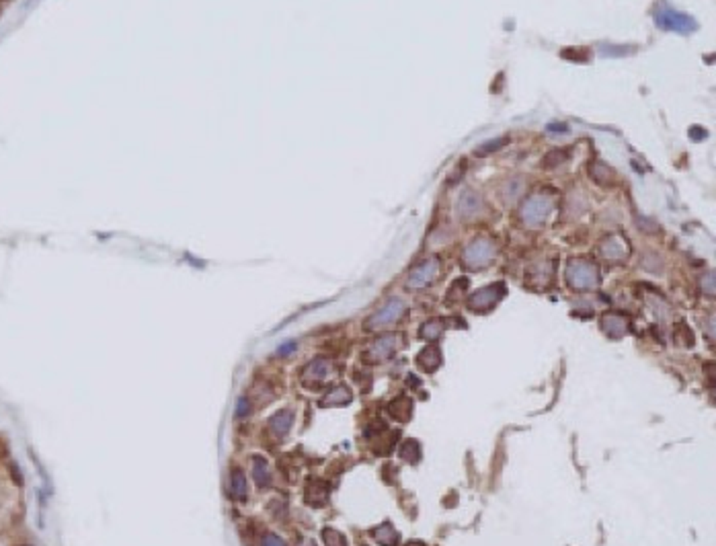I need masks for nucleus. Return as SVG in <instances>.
<instances>
[{"label": "nucleus", "instance_id": "nucleus-12", "mask_svg": "<svg viewBox=\"0 0 716 546\" xmlns=\"http://www.w3.org/2000/svg\"><path fill=\"white\" fill-rule=\"evenodd\" d=\"M413 398H408V396H399V398H394L390 405H388V413L394 417V419H399V421H403V424H406L408 419H410V415H413Z\"/></svg>", "mask_w": 716, "mask_h": 546}, {"label": "nucleus", "instance_id": "nucleus-3", "mask_svg": "<svg viewBox=\"0 0 716 546\" xmlns=\"http://www.w3.org/2000/svg\"><path fill=\"white\" fill-rule=\"evenodd\" d=\"M503 294H505L503 284H493V286L482 288L476 294H472L470 300H468V308L474 310V312H487V310H491L503 298Z\"/></svg>", "mask_w": 716, "mask_h": 546}, {"label": "nucleus", "instance_id": "nucleus-17", "mask_svg": "<svg viewBox=\"0 0 716 546\" xmlns=\"http://www.w3.org/2000/svg\"><path fill=\"white\" fill-rule=\"evenodd\" d=\"M601 255L606 259H622L624 255H628V246L624 243H616V239H608L601 244Z\"/></svg>", "mask_w": 716, "mask_h": 546}, {"label": "nucleus", "instance_id": "nucleus-9", "mask_svg": "<svg viewBox=\"0 0 716 546\" xmlns=\"http://www.w3.org/2000/svg\"><path fill=\"white\" fill-rule=\"evenodd\" d=\"M601 329L610 337L614 339H620L626 331H628V323L624 318L622 314H614V312H608L601 316Z\"/></svg>", "mask_w": 716, "mask_h": 546}, {"label": "nucleus", "instance_id": "nucleus-18", "mask_svg": "<svg viewBox=\"0 0 716 546\" xmlns=\"http://www.w3.org/2000/svg\"><path fill=\"white\" fill-rule=\"evenodd\" d=\"M399 456L405 460V462H419V458H421V448H419V442L417 440H406V442H403L401 444V448H399Z\"/></svg>", "mask_w": 716, "mask_h": 546}, {"label": "nucleus", "instance_id": "nucleus-15", "mask_svg": "<svg viewBox=\"0 0 716 546\" xmlns=\"http://www.w3.org/2000/svg\"><path fill=\"white\" fill-rule=\"evenodd\" d=\"M230 495H232V499H245L247 497V481H245V472L241 468L230 470Z\"/></svg>", "mask_w": 716, "mask_h": 546}, {"label": "nucleus", "instance_id": "nucleus-5", "mask_svg": "<svg viewBox=\"0 0 716 546\" xmlns=\"http://www.w3.org/2000/svg\"><path fill=\"white\" fill-rule=\"evenodd\" d=\"M403 345V337L401 335H384L380 339H375L372 347L368 349L366 358L372 362H382L386 358H390L399 347Z\"/></svg>", "mask_w": 716, "mask_h": 546}, {"label": "nucleus", "instance_id": "nucleus-25", "mask_svg": "<svg viewBox=\"0 0 716 546\" xmlns=\"http://www.w3.org/2000/svg\"><path fill=\"white\" fill-rule=\"evenodd\" d=\"M406 546H425V545H423V542H408Z\"/></svg>", "mask_w": 716, "mask_h": 546}, {"label": "nucleus", "instance_id": "nucleus-1", "mask_svg": "<svg viewBox=\"0 0 716 546\" xmlns=\"http://www.w3.org/2000/svg\"><path fill=\"white\" fill-rule=\"evenodd\" d=\"M566 281L577 288V290H589L593 286H597L599 281V272L597 267L589 263V261H583V259H573L566 267Z\"/></svg>", "mask_w": 716, "mask_h": 546}, {"label": "nucleus", "instance_id": "nucleus-16", "mask_svg": "<svg viewBox=\"0 0 716 546\" xmlns=\"http://www.w3.org/2000/svg\"><path fill=\"white\" fill-rule=\"evenodd\" d=\"M252 477L257 481V486H269L271 483V475H269V464L265 458L261 456H255V464H252Z\"/></svg>", "mask_w": 716, "mask_h": 546}, {"label": "nucleus", "instance_id": "nucleus-19", "mask_svg": "<svg viewBox=\"0 0 716 546\" xmlns=\"http://www.w3.org/2000/svg\"><path fill=\"white\" fill-rule=\"evenodd\" d=\"M663 15L669 17V23L663 25V27H667V29H678L682 31V33H687V29L694 27V23H692L687 17H684L682 13H663Z\"/></svg>", "mask_w": 716, "mask_h": 546}, {"label": "nucleus", "instance_id": "nucleus-10", "mask_svg": "<svg viewBox=\"0 0 716 546\" xmlns=\"http://www.w3.org/2000/svg\"><path fill=\"white\" fill-rule=\"evenodd\" d=\"M417 365L419 370L423 372H436L437 368L441 365V351L437 349L436 345H427L419 356H417Z\"/></svg>", "mask_w": 716, "mask_h": 546}, {"label": "nucleus", "instance_id": "nucleus-13", "mask_svg": "<svg viewBox=\"0 0 716 546\" xmlns=\"http://www.w3.org/2000/svg\"><path fill=\"white\" fill-rule=\"evenodd\" d=\"M351 398H353L351 391L345 384H341V386H335L329 395L320 400V407H345V405L351 402Z\"/></svg>", "mask_w": 716, "mask_h": 546}, {"label": "nucleus", "instance_id": "nucleus-14", "mask_svg": "<svg viewBox=\"0 0 716 546\" xmlns=\"http://www.w3.org/2000/svg\"><path fill=\"white\" fill-rule=\"evenodd\" d=\"M292 424H294L292 411H280V413H275V415L269 419V429H271L278 438H283V435H287Z\"/></svg>", "mask_w": 716, "mask_h": 546}, {"label": "nucleus", "instance_id": "nucleus-24", "mask_svg": "<svg viewBox=\"0 0 716 546\" xmlns=\"http://www.w3.org/2000/svg\"><path fill=\"white\" fill-rule=\"evenodd\" d=\"M294 347H296V343H285V345H281V347H280V356H285V354L294 351Z\"/></svg>", "mask_w": 716, "mask_h": 546}, {"label": "nucleus", "instance_id": "nucleus-11", "mask_svg": "<svg viewBox=\"0 0 716 546\" xmlns=\"http://www.w3.org/2000/svg\"><path fill=\"white\" fill-rule=\"evenodd\" d=\"M372 536H374V540L380 546H399V540H401L399 532H396L394 526L388 524V522H384V524H380L378 528H374V530H372Z\"/></svg>", "mask_w": 716, "mask_h": 546}, {"label": "nucleus", "instance_id": "nucleus-7", "mask_svg": "<svg viewBox=\"0 0 716 546\" xmlns=\"http://www.w3.org/2000/svg\"><path fill=\"white\" fill-rule=\"evenodd\" d=\"M437 267H439L437 259H427L425 263H421L419 267L413 270L410 277H408V286L410 288H423V286L431 284L437 275Z\"/></svg>", "mask_w": 716, "mask_h": 546}, {"label": "nucleus", "instance_id": "nucleus-6", "mask_svg": "<svg viewBox=\"0 0 716 546\" xmlns=\"http://www.w3.org/2000/svg\"><path fill=\"white\" fill-rule=\"evenodd\" d=\"M329 372H331V362L327 358H314L310 364L306 365V370H304V376H302L304 386L316 388L329 376Z\"/></svg>", "mask_w": 716, "mask_h": 546}, {"label": "nucleus", "instance_id": "nucleus-20", "mask_svg": "<svg viewBox=\"0 0 716 546\" xmlns=\"http://www.w3.org/2000/svg\"><path fill=\"white\" fill-rule=\"evenodd\" d=\"M445 329V323L441 318H434V321H427L423 327H421V337L427 339V341H436L439 339V335L443 333Z\"/></svg>", "mask_w": 716, "mask_h": 546}, {"label": "nucleus", "instance_id": "nucleus-23", "mask_svg": "<svg viewBox=\"0 0 716 546\" xmlns=\"http://www.w3.org/2000/svg\"><path fill=\"white\" fill-rule=\"evenodd\" d=\"M249 398H241V400H238V407H236V415H238V417H245V415H249Z\"/></svg>", "mask_w": 716, "mask_h": 546}, {"label": "nucleus", "instance_id": "nucleus-8", "mask_svg": "<svg viewBox=\"0 0 716 546\" xmlns=\"http://www.w3.org/2000/svg\"><path fill=\"white\" fill-rule=\"evenodd\" d=\"M329 501V485L324 481L312 479L306 485V503L310 507H322Z\"/></svg>", "mask_w": 716, "mask_h": 546}, {"label": "nucleus", "instance_id": "nucleus-4", "mask_svg": "<svg viewBox=\"0 0 716 546\" xmlns=\"http://www.w3.org/2000/svg\"><path fill=\"white\" fill-rule=\"evenodd\" d=\"M495 255V246L493 243L480 239V241H474L466 248L464 253V263H466L470 270H478V267H485Z\"/></svg>", "mask_w": 716, "mask_h": 546}, {"label": "nucleus", "instance_id": "nucleus-2", "mask_svg": "<svg viewBox=\"0 0 716 546\" xmlns=\"http://www.w3.org/2000/svg\"><path fill=\"white\" fill-rule=\"evenodd\" d=\"M405 310H406V306L405 302L401 300V298H390L388 302L384 304L378 312H374L368 321H366V325H364V329L366 331H378V329H384V327H388V325H392V323H396L403 314H405Z\"/></svg>", "mask_w": 716, "mask_h": 546}, {"label": "nucleus", "instance_id": "nucleus-21", "mask_svg": "<svg viewBox=\"0 0 716 546\" xmlns=\"http://www.w3.org/2000/svg\"><path fill=\"white\" fill-rule=\"evenodd\" d=\"M322 540H324V546H347V538L335 528H324Z\"/></svg>", "mask_w": 716, "mask_h": 546}, {"label": "nucleus", "instance_id": "nucleus-22", "mask_svg": "<svg viewBox=\"0 0 716 546\" xmlns=\"http://www.w3.org/2000/svg\"><path fill=\"white\" fill-rule=\"evenodd\" d=\"M263 546H287V545L281 540L280 536H275V534H265V536H263Z\"/></svg>", "mask_w": 716, "mask_h": 546}]
</instances>
